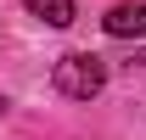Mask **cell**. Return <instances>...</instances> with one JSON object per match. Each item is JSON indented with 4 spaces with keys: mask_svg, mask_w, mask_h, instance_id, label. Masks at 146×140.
<instances>
[{
    "mask_svg": "<svg viewBox=\"0 0 146 140\" xmlns=\"http://www.w3.org/2000/svg\"><path fill=\"white\" fill-rule=\"evenodd\" d=\"M112 39H146V0H124V6H112L107 17H101Z\"/></svg>",
    "mask_w": 146,
    "mask_h": 140,
    "instance_id": "obj_2",
    "label": "cell"
},
{
    "mask_svg": "<svg viewBox=\"0 0 146 140\" xmlns=\"http://www.w3.org/2000/svg\"><path fill=\"white\" fill-rule=\"evenodd\" d=\"M39 22H51V28H68L73 22V0H23Z\"/></svg>",
    "mask_w": 146,
    "mask_h": 140,
    "instance_id": "obj_3",
    "label": "cell"
},
{
    "mask_svg": "<svg viewBox=\"0 0 146 140\" xmlns=\"http://www.w3.org/2000/svg\"><path fill=\"white\" fill-rule=\"evenodd\" d=\"M141 62H146V56H141Z\"/></svg>",
    "mask_w": 146,
    "mask_h": 140,
    "instance_id": "obj_4",
    "label": "cell"
},
{
    "mask_svg": "<svg viewBox=\"0 0 146 140\" xmlns=\"http://www.w3.org/2000/svg\"><path fill=\"white\" fill-rule=\"evenodd\" d=\"M51 84L62 90L68 101H90V95H101V84H107V62H101V56H90V51H73V56H62V62H56Z\"/></svg>",
    "mask_w": 146,
    "mask_h": 140,
    "instance_id": "obj_1",
    "label": "cell"
}]
</instances>
